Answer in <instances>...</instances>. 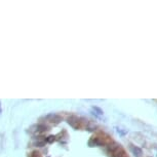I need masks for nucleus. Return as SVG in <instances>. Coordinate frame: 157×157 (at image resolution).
Segmentation results:
<instances>
[{"label": "nucleus", "mask_w": 157, "mask_h": 157, "mask_svg": "<svg viewBox=\"0 0 157 157\" xmlns=\"http://www.w3.org/2000/svg\"><path fill=\"white\" fill-rule=\"evenodd\" d=\"M129 149H130L131 153L134 154L135 157H142L143 156V151H142L141 148H139V147H137V146H134V145H130Z\"/></svg>", "instance_id": "obj_1"}, {"label": "nucleus", "mask_w": 157, "mask_h": 157, "mask_svg": "<svg viewBox=\"0 0 157 157\" xmlns=\"http://www.w3.org/2000/svg\"><path fill=\"white\" fill-rule=\"evenodd\" d=\"M124 151L122 150V149H120L119 151H116V152H115V154L113 155V157H124Z\"/></svg>", "instance_id": "obj_2"}, {"label": "nucleus", "mask_w": 157, "mask_h": 157, "mask_svg": "<svg viewBox=\"0 0 157 157\" xmlns=\"http://www.w3.org/2000/svg\"><path fill=\"white\" fill-rule=\"evenodd\" d=\"M94 110H96L97 112H98V114H103V111L100 108H98V107H94Z\"/></svg>", "instance_id": "obj_3"}]
</instances>
